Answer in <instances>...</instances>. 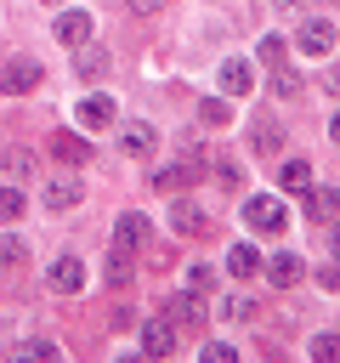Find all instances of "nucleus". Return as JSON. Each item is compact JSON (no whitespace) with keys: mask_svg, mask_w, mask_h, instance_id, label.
<instances>
[{"mask_svg":"<svg viewBox=\"0 0 340 363\" xmlns=\"http://www.w3.org/2000/svg\"><path fill=\"white\" fill-rule=\"evenodd\" d=\"M334 6H340V0H334Z\"/></svg>","mask_w":340,"mask_h":363,"instance_id":"79ce46f5","label":"nucleus"},{"mask_svg":"<svg viewBox=\"0 0 340 363\" xmlns=\"http://www.w3.org/2000/svg\"><path fill=\"white\" fill-rule=\"evenodd\" d=\"M119 147H125L130 159H147V153L159 147V130H153L147 119H125V125H119Z\"/></svg>","mask_w":340,"mask_h":363,"instance_id":"9b49d317","label":"nucleus"},{"mask_svg":"<svg viewBox=\"0 0 340 363\" xmlns=\"http://www.w3.org/2000/svg\"><path fill=\"white\" fill-rule=\"evenodd\" d=\"M255 57H261L266 68H283V34H266V40L255 45Z\"/></svg>","mask_w":340,"mask_h":363,"instance_id":"c85d7f7f","label":"nucleus"},{"mask_svg":"<svg viewBox=\"0 0 340 363\" xmlns=\"http://www.w3.org/2000/svg\"><path fill=\"white\" fill-rule=\"evenodd\" d=\"M295 45H300L306 57H329V51L340 45V28H334L329 17H300V28H295Z\"/></svg>","mask_w":340,"mask_h":363,"instance_id":"7ed1b4c3","label":"nucleus"},{"mask_svg":"<svg viewBox=\"0 0 340 363\" xmlns=\"http://www.w3.org/2000/svg\"><path fill=\"white\" fill-rule=\"evenodd\" d=\"M74 74H79L85 85L108 79V74H113V51H108L102 40H85V45H74Z\"/></svg>","mask_w":340,"mask_h":363,"instance_id":"20e7f679","label":"nucleus"},{"mask_svg":"<svg viewBox=\"0 0 340 363\" xmlns=\"http://www.w3.org/2000/svg\"><path fill=\"white\" fill-rule=\"evenodd\" d=\"M170 227H176L181 238H193V233H204V227H210V216H204V204L176 199V204H170Z\"/></svg>","mask_w":340,"mask_h":363,"instance_id":"2eb2a0df","label":"nucleus"},{"mask_svg":"<svg viewBox=\"0 0 340 363\" xmlns=\"http://www.w3.org/2000/svg\"><path fill=\"white\" fill-rule=\"evenodd\" d=\"M278 187H283V193H306V187H312V164H306V159H283V164H278Z\"/></svg>","mask_w":340,"mask_h":363,"instance_id":"aec40b11","label":"nucleus"},{"mask_svg":"<svg viewBox=\"0 0 340 363\" xmlns=\"http://www.w3.org/2000/svg\"><path fill=\"white\" fill-rule=\"evenodd\" d=\"M125 6H130V11H136V17H153V11H159V6H164V0H125Z\"/></svg>","mask_w":340,"mask_h":363,"instance_id":"c9c22d12","label":"nucleus"},{"mask_svg":"<svg viewBox=\"0 0 340 363\" xmlns=\"http://www.w3.org/2000/svg\"><path fill=\"white\" fill-rule=\"evenodd\" d=\"M136 340H142V352H147V357H176V340H181V335H176V323H170V318H147V323L136 329Z\"/></svg>","mask_w":340,"mask_h":363,"instance_id":"0eeeda50","label":"nucleus"},{"mask_svg":"<svg viewBox=\"0 0 340 363\" xmlns=\"http://www.w3.org/2000/svg\"><path fill=\"white\" fill-rule=\"evenodd\" d=\"M51 153H57L62 164H85V159H91V142L74 136V130H57V136H51Z\"/></svg>","mask_w":340,"mask_h":363,"instance_id":"6ab92c4d","label":"nucleus"},{"mask_svg":"<svg viewBox=\"0 0 340 363\" xmlns=\"http://www.w3.org/2000/svg\"><path fill=\"white\" fill-rule=\"evenodd\" d=\"M221 267H227L232 278H255V272H261V255H255V244H232Z\"/></svg>","mask_w":340,"mask_h":363,"instance_id":"412c9836","label":"nucleus"},{"mask_svg":"<svg viewBox=\"0 0 340 363\" xmlns=\"http://www.w3.org/2000/svg\"><path fill=\"white\" fill-rule=\"evenodd\" d=\"M74 119H79L85 130H108V125H119V108H113V96H102V91H91V96H79V108H74Z\"/></svg>","mask_w":340,"mask_h":363,"instance_id":"6e6552de","label":"nucleus"},{"mask_svg":"<svg viewBox=\"0 0 340 363\" xmlns=\"http://www.w3.org/2000/svg\"><path fill=\"white\" fill-rule=\"evenodd\" d=\"M45 6H57V0H45Z\"/></svg>","mask_w":340,"mask_h":363,"instance_id":"a19ab883","label":"nucleus"},{"mask_svg":"<svg viewBox=\"0 0 340 363\" xmlns=\"http://www.w3.org/2000/svg\"><path fill=\"white\" fill-rule=\"evenodd\" d=\"M323 85H329V96H340V62H334V68L323 74Z\"/></svg>","mask_w":340,"mask_h":363,"instance_id":"4c0bfd02","label":"nucleus"},{"mask_svg":"<svg viewBox=\"0 0 340 363\" xmlns=\"http://www.w3.org/2000/svg\"><path fill=\"white\" fill-rule=\"evenodd\" d=\"M329 216H340V187H306V221H329Z\"/></svg>","mask_w":340,"mask_h":363,"instance_id":"f3484780","label":"nucleus"},{"mask_svg":"<svg viewBox=\"0 0 340 363\" xmlns=\"http://www.w3.org/2000/svg\"><path fill=\"white\" fill-rule=\"evenodd\" d=\"M113 244H119V250H130V255H136V250H142V244H147V216H142V210H125V216H119V221H113Z\"/></svg>","mask_w":340,"mask_h":363,"instance_id":"4468645a","label":"nucleus"},{"mask_svg":"<svg viewBox=\"0 0 340 363\" xmlns=\"http://www.w3.org/2000/svg\"><path fill=\"white\" fill-rule=\"evenodd\" d=\"M272 6H278L283 17H300V11H306V0H272Z\"/></svg>","mask_w":340,"mask_h":363,"instance_id":"e433bc0d","label":"nucleus"},{"mask_svg":"<svg viewBox=\"0 0 340 363\" xmlns=\"http://www.w3.org/2000/svg\"><path fill=\"white\" fill-rule=\"evenodd\" d=\"M11 357H17V363H51V357H62V346L45 340V335H28V340L11 346Z\"/></svg>","mask_w":340,"mask_h":363,"instance_id":"a211bd4d","label":"nucleus"},{"mask_svg":"<svg viewBox=\"0 0 340 363\" xmlns=\"http://www.w3.org/2000/svg\"><path fill=\"white\" fill-rule=\"evenodd\" d=\"M198 119H204V125H227V119H232V108H227L221 96H204V102H198Z\"/></svg>","mask_w":340,"mask_h":363,"instance_id":"c756f323","label":"nucleus"},{"mask_svg":"<svg viewBox=\"0 0 340 363\" xmlns=\"http://www.w3.org/2000/svg\"><path fill=\"white\" fill-rule=\"evenodd\" d=\"M45 284H51L57 295H79V289H85V261H79V255H57V261L45 267Z\"/></svg>","mask_w":340,"mask_h":363,"instance_id":"1a4fd4ad","label":"nucleus"},{"mask_svg":"<svg viewBox=\"0 0 340 363\" xmlns=\"http://www.w3.org/2000/svg\"><path fill=\"white\" fill-rule=\"evenodd\" d=\"M272 91H278L283 102H295V96H300V74H289V68H278V74H272Z\"/></svg>","mask_w":340,"mask_h":363,"instance_id":"7c9ffc66","label":"nucleus"},{"mask_svg":"<svg viewBox=\"0 0 340 363\" xmlns=\"http://www.w3.org/2000/svg\"><path fill=\"white\" fill-rule=\"evenodd\" d=\"M329 136H334V142H340V108H334V113H329Z\"/></svg>","mask_w":340,"mask_h":363,"instance_id":"ea45409f","label":"nucleus"},{"mask_svg":"<svg viewBox=\"0 0 340 363\" xmlns=\"http://www.w3.org/2000/svg\"><path fill=\"white\" fill-rule=\"evenodd\" d=\"M57 40L74 51V45H85L91 40V11H57Z\"/></svg>","mask_w":340,"mask_h":363,"instance_id":"dca6fc26","label":"nucleus"},{"mask_svg":"<svg viewBox=\"0 0 340 363\" xmlns=\"http://www.w3.org/2000/svg\"><path fill=\"white\" fill-rule=\"evenodd\" d=\"M0 170H6L11 182H34V176H40V153H34V147H17V142H11V147L0 153Z\"/></svg>","mask_w":340,"mask_h":363,"instance_id":"ddd939ff","label":"nucleus"},{"mask_svg":"<svg viewBox=\"0 0 340 363\" xmlns=\"http://www.w3.org/2000/svg\"><path fill=\"white\" fill-rule=\"evenodd\" d=\"M255 312H261V306H255V301H249V295H238V289H232V295H227V301H221V318H227V323H249V318H255Z\"/></svg>","mask_w":340,"mask_h":363,"instance_id":"b1692460","label":"nucleus"},{"mask_svg":"<svg viewBox=\"0 0 340 363\" xmlns=\"http://www.w3.org/2000/svg\"><path fill=\"white\" fill-rule=\"evenodd\" d=\"M312 278H317L323 289H340V255H334V261H323V267H317Z\"/></svg>","mask_w":340,"mask_h":363,"instance_id":"72a5a7b5","label":"nucleus"},{"mask_svg":"<svg viewBox=\"0 0 340 363\" xmlns=\"http://www.w3.org/2000/svg\"><path fill=\"white\" fill-rule=\"evenodd\" d=\"M23 204H28L23 199V182H0V221H17Z\"/></svg>","mask_w":340,"mask_h":363,"instance_id":"393cba45","label":"nucleus"},{"mask_svg":"<svg viewBox=\"0 0 340 363\" xmlns=\"http://www.w3.org/2000/svg\"><path fill=\"white\" fill-rule=\"evenodd\" d=\"M164 318H170L176 329H198V323H204V301H198V289L170 295V301H164Z\"/></svg>","mask_w":340,"mask_h":363,"instance_id":"f8f14e48","label":"nucleus"},{"mask_svg":"<svg viewBox=\"0 0 340 363\" xmlns=\"http://www.w3.org/2000/svg\"><path fill=\"white\" fill-rule=\"evenodd\" d=\"M215 176H221V182H227V187H238V182H244V170H238V164H232V159H221V164H215Z\"/></svg>","mask_w":340,"mask_h":363,"instance_id":"f704fd0d","label":"nucleus"},{"mask_svg":"<svg viewBox=\"0 0 340 363\" xmlns=\"http://www.w3.org/2000/svg\"><path fill=\"white\" fill-rule=\"evenodd\" d=\"M210 284H215V267H210V261H193V267H187V289H198V295H204Z\"/></svg>","mask_w":340,"mask_h":363,"instance_id":"2f4dec72","label":"nucleus"},{"mask_svg":"<svg viewBox=\"0 0 340 363\" xmlns=\"http://www.w3.org/2000/svg\"><path fill=\"white\" fill-rule=\"evenodd\" d=\"M238 352L227 346V340H204V363H232Z\"/></svg>","mask_w":340,"mask_h":363,"instance_id":"473e14b6","label":"nucleus"},{"mask_svg":"<svg viewBox=\"0 0 340 363\" xmlns=\"http://www.w3.org/2000/svg\"><path fill=\"white\" fill-rule=\"evenodd\" d=\"M28 261V238H17V233H0V272H17Z\"/></svg>","mask_w":340,"mask_h":363,"instance_id":"5701e85b","label":"nucleus"},{"mask_svg":"<svg viewBox=\"0 0 340 363\" xmlns=\"http://www.w3.org/2000/svg\"><path fill=\"white\" fill-rule=\"evenodd\" d=\"M306 352H312V357H323V363H329V357H340V329H317V335L306 340Z\"/></svg>","mask_w":340,"mask_h":363,"instance_id":"a878e982","label":"nucleus"},{"mask_svg":"<svg viewBox=\"0 0 340 363\" xmlns=\"http://www.w3.org/2000/svg\"><path fill=\"white\" fill-rule=\"evenodd\" d=\"M187 182H193V170H187V164H164V170L153 176V187H164V193H181Z\"/></svg>","mask_w":340,"mask_h":363,"instance_id":"cd10ccee","label":"nucleus"},{"mask_svg":"<svg viewBox=\"0 0 340 363\" xmlns=\"http://www.w3.org/2000/svg\"><path fill=\"white\" fill-rule=\"evenodd\" d=\"M215 85H221V96H249V91H255V68H249V57H221Z\"/></svg>","mask_w":340,"mask_h":363,"instance_id":"39448f33","label":"nucleus"},{"mask_svg":"<svg viewBox=\"0 0 340 363\" xmlns=\"http://www.w3.org/2000/svg\"><path fill=\"white\" fill-rule=\"evenodd\" d=\"M85 199V182L79 176H45V187H40V204L57 216V210H74Z\"/></svg>","mask_w":340,"mask_h":363,"instance_id":"423d86ee","label":"nucleus"},{"mask_svg":"<svg viewBox=\"0 0 340 363\" xmlns=\"http://www.w3.org/2000/svg\"><path fill=\"white\" fill-rule=\"evenodd\" d=\"M329 255H340V221L329 227Z\"/></svg>","mask_w":340,"mask_h":363,"instance_id":"58836bf2","label":"nucleus"},{"mask_svg":"<svg viewBox=\"0 0 340 363\" xmlns=\"http://www.w3.org/2000/svg\"><path fill=\"white\" fill-rule=\"evenodd\" d=\"M40 79H45V68H40L34 57H23V51L0 62V91H6V96H28Z\"/></svg>","mask_w":340,"mask_h":363,"instance_id":"f03ea898","label":"nucleus"},{"mask_svg":"<svg viewBox=\"0 0 340 363\" xmlns=\"http://www.w3.org/2000/svg\"><path fill=\"white\" fill-rule=\"evenodd\" d=\"M249 130H255V136H249V142H255V153H278V147H283V142H278V125H272V119H255Z\"/></svg>","mask_w":340,"mask_h":363,"instance_id":"bb28decb","label":"nucleus"},{"mask_svg":"<svg viewBox=\"0 0 340 363\" xmlns=\"http://www.w3.org/2000/svg\"><path fill=\"white\" fill-rule=\"evenodd\" d=\"M102 278H108L113 289H125V284L136 278V272H130V250H119V244H113V250H108V261H102Z\"/></svg>","mask_w":340,"mask_h":363,"instance_id":"4be33fe9","label":"nucleus"},{"mask_svg":"<svg viewBox=\"0 0 340 363\" xmlns=\"http://www.w3.org/2000/svg\"><path fill=\"white\" fill-rule=\"evenodd\" d=\"M244 221H249L255 233H283V227H289V210H283L278 193H249V199H244Z\"/></svg>","mask_w":340,"mask_h":363,"instance_id":"f257e3e1","label":"nucleus"},{"mask_svg":"<svg viewBox=\"0 0 340 363\" xmlns=\"http://www.w3.org/2000/svg\"><path fill=\"white\" fill-rule=\"evenodd\" d=\"M261 267H266V278H272V289H295V284L306 278V261H300L295 250H278V255H266Z\"/></svg>","mask_w":340,"mask_h":363,"instance_id":"9d476101","label":"nucleus"}]
</instances>
